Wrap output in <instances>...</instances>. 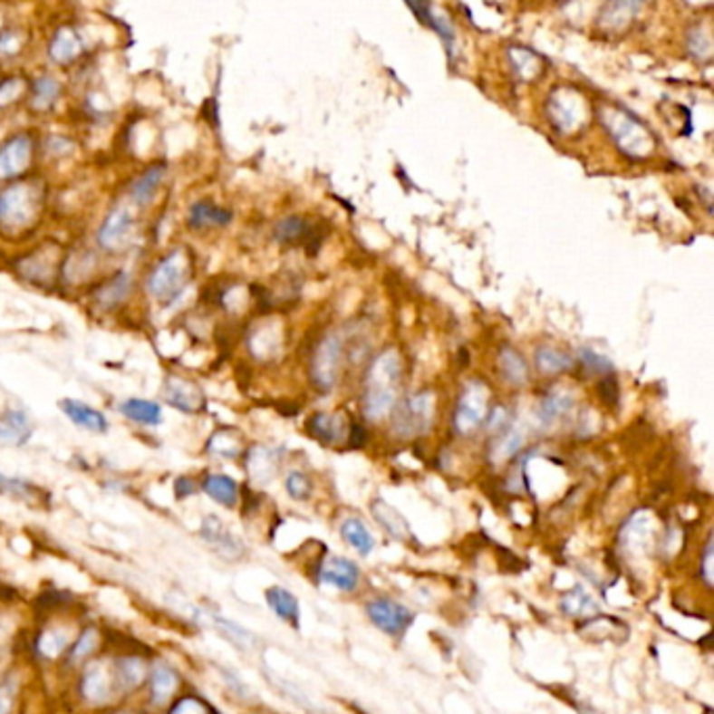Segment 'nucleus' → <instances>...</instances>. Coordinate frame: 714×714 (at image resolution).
<instances>
[{
    "mask_svg": "<svg viewBox=\"0 0 714 714\" xmlns=\"http://www.w3.org/2000/svg\"><path fill=\"white\" fill-rule=\"evenodd\" d=\"M581 714H599V712H595V710H583Z\"/></svg>",
    "mask_w": 714,
    "mask_h": 714,
    "instance_id": "a19ab883",
    "label": "nucleus"
},
{
    "mask_svg": "<svg viewBox=\"0 0 714 714\" xmlns=\"http://www.w3.org/2000/svg\"><path fill=\"white\" fill-rule=\"evenodd\" d=\"M562 610L568 616H593L599 612V605L583 587H574L562 597Z\"/></svg>",
    "mask_w": 714,
    "mask_h": 714,
    "instance_id": "a878e982",
    "label": "nucleus"
},
{
    "mask_svg": "<svg viewBox=\"0 0 714 714\" xmlns=\"http://www.w3.org/2000/svg\"><path fill=\"white\" fill-rule=\"evenodd\" d=\"M180 685H183V675L180 671L168 660H153L150 664V675H147V709L150 710H164L178 698Z\"/></svg>",
    "mask_w": 714,
    "mask_h": 714,
    "instance_id": "20e7f679",
    "label": "nucleus"
},
{
    "mask_svg": "<svg viewBox=\"0 0 714 714\" xmlns=\"http://www.w3.org/2000/svg\"><path fill=\"white\" fill-rule=\"evenodd\" d=\"M316 233L314 228H311L306 220H302L298 217H289L285 220H281L277 228H275V237H277L281 244H300V241H308V249H314L313 239H323V235H313Z\"/></svg>",
    "mask_w": 714,
    "mask_h": 714,
    "instance_id": "412c9836",
    "label": "nucleus"
},
{
    "mask_svg": "<svg viewBox=\"0 0 714 714\" xmlns=\"http://www.w3.org/2000/svg\"><path fill=\"white\" fill-rule=\"evenodd\" d=\"M164 172H166L164 166H151L150 170L140 174V177L134 180L132 188H130L132 199L140 206L150 204V201L153 199V195H156V191H158L161 178H164Z\"/></svg>",
    "mask_w": 714,
    "mask_h": 714,
    "instance_id": "393cba45",
    "label": "nucleus"
},
{
    "mask_svg": "<svg viewBox=\"0 0 714 714\" xmlns=\"http://www.w3.org/2000/svg\"><path fill=\"white\" fill-rule=\"evenodd\" d=\"M76 690L80 702L89 709L97 710L110 706L118 698L110 660L92 658L84 666H80Z\"/></svg>",
    "mask_w": 714,
    "mask_h": 714,
    "instance_id": "f03ea898",
    "label": "nucleus"
},
{
    "mask_svg": "<svg viewBox=\"0 0 714 714\" xmlns=\"http://www.w3.org/2000/svg\"><path fill=\"white\" fill-rule=\"evenodd\" d=\"M59 409L62 413L70 420L73 426L86 429V432L92 434H105L110 429V421L107 417L101 413V410L89 407V404L73 400V399H63L59 402Z\"/></svg>",
    "mask_w": 714,
    "mask_h": 714,
    "instance_id": "f8f14e48",
    "label": "nucleus"
},
{
    "mask_svg": "<svg viewBox=\"0 0 714 714\" xmlns=\"http://www.w3.org/2000/svg\"><path fill=\"white\" fill-rule=\"evenodd\" d=\"M199 536L204 538V541L210 545L220 557L228 559V562H237V559H241L246 554L244 541H241V538L235 535V532H231V528H228L227 524L214 514L206 516L204 520H201Z\"/></svg>",
    "mask_w": 714,
    "mask_h": 714,
    "instance_id": "0eeeda50",
    "label": "nucleus"
},
{
    "mask_svg": "<svg viewBox=\"0 0 714 714\" xmlns=\"http://www.w3.org/2000/svg\"><path fill=\"white\" fill-rule=\"evenodd\" d=\"M73 629L62 622H53L46 624L40 629L36 635H34V656L43 662H57L59 658L65 656L67 648H70L73 642Z\"/></svg>",
    "mask_w": 714,
    "mask_h": 714,
    "instance_id": "6e6552de",
    "label": "nucleus"
},
{
    "mask_svg": "<svg viewBox=\"0 0 714 714\" xmlns=\"http://www.w3.org/2000/svg\"><path fill=\"white\" fill-rule=\"evenodd\" d=\"M375 517H377V522H380L388 532H392L394 536H399V538L407 536V522H404L400 516H396V511L386 507L383 503H380V507H377Z\"/></svg>",
    "mask_w": 714,
    "mask_h": 714,
    "instance_id": "2f4dec72",
    "label": "nucleus"
},
{
    "mask_svg": "<svg viewBox=\"0 0 714 714\" xmlns=\"http://www.w3.org/2000/svg\"><path fill=\"white\" fill-rule=\"evenodd\" d=\"M59 94H62V84H59L55 78L51 76L38 78L36 82H34V107L40 111L49 110V107L59 99Z\"/></svg>",
    "mask_w": 714,
    "mask_h": 714,
    "instance_id": "bb28decb",
    "label": "nucleus"
},
{
    "mask_svg": "<svg viewBox=\"0 0 714 714\" xmlns=\"http://www.w3.org/2000/svg\"><path fill=\"white\" fill-rule=\"evenodd\" d=\"M34 143L30 134H15L0 147V180L19 177L28 170L32 161Z\"/></svg>",
    "mask_w": 714,
    "mask_h": 714,
    "instance_id": "1a4fd4ad",
    "label": "nucleus"
},
{
    "mask_svg": "<svg viewBox=\"0 0 714 714\" xmlns=\"http://www.w3.org/2000/svg\"><path fill=\"white\" fill-rule=\"evenodd\" d=\"M19 700V681L15 672L0 677V714H15Z\"/></svg>",
    "mask_w": 714,
    "mask_h": 714,
    "instance_id": "c85d7f7f",
    "label": "nucleus"
},
{
    "mask_svg": "<svg viewBox=\"0 0 714 714\" xmlns=\"http://www.w3.org/2000/svg\"><path fill=\"white\" fill-rule=\"evenodd\" d=\"M367 616L377 629L388 632V635H402L404 631L409 629L410 622L415 621L413 612L409 608H404L402 603L394 602V599L388 597H377L373 602L367 603Z\"/></svg>",
    "mask_w": 714,
    "mask_h": 714,
    "instance_id": "423d86ee",
    "label": "nucleus"
},
{
    "mask_svg": "<svg viewBox=\"0 0 714 714\" xmlns=\"http://www.w3.org/2000/svg\"><path fill=\"white\" fill-rule=\"evenodd\" d=\"M80 51H82V43H80V36L76 34V30H72V28L57 30V34L53 36L51 44H49V55H51L53 62L59 63V65L72 63L73 59L80 55Z\"/></svg>",
    "mask_w": 714,
    "mask_h": 714,
    "instance_id": "aec40b11",
    "label": "nucleus"
},
{
    "mask_svg": "<svg viewBox=\"0 0 714 714\" xmlns=\"http://www.w3.org/2000/svg\"><path fill=\"white\" fill-rule=\"evenodd\" d=\"M128 289H130V279H128L126 273H116L113 277L105 283V285H101L97 289V294H94V302L101 308H113L118 306L120 302L126 298Z\"/></svg>",
    "mask_w": 714,
    "mask_h": 714,
    "instance_id": "b1692460",
    "label": "nucleus"
},
{
    "mask_svg": "<svg viewBox=\"0 0 714 714\" xmlns=\"http://www.w3.org/2000/svg\"><path fill=\"white\" fill-rule=\"evenodd\" d=\"M40 193L34 183H15L0 191V228L9 233L30 227L38 212Z\"/></svg>",
    "mask_w": 714,
    "mask_h": 714,
    "instance_id": "f257e3e1",
    "label": "nucleus"
},
{
    "mask_svg": "<svg viewBox=\"0 0 714 714\" xmlns=\"http://www.w3.org/2000/svg\"><path fill=\"white\" fill-rule=\"evenodd\" d=\"M710 564H712V547L709 545V549H706V555H704V578L709 584H710Z\"/></svg>",
    "mask_w": 714,
    "mask_h": 714,
    "instance_id": "58836bf2",
    "label": "nucleus"
},
{
    "mask_svg": "<svg viewBox=\"0 0 714 714\" xmlns=\"http://www.w3.org/2000/svg\"><path fill=\"white\" fill-rule=\"evenodd\" d=\"M308 428H311V434L314 438H319V440H323V442H338L340 440V429H338V426H335L333 417L316 415L314 420L308 423Z\"/></svg>",
    "mask_w": 714,
    "mask_h": 714,
    "instance_id": "7c9ffc66",
    "label": "nucleus"
},
{
    "mask_svg": "<svg viewBox=\"0 0 714 714\" xmlns=\"http://www.w3.org/2000/svg\"><path fill=\"white\" fill-rule=\"evenodd\" d=\"M113 685H116V696L128 698L139 690H143L150 675V662L140 653L126 651L111 662Z\"/></svg>",
    "mask_w": 714,
    "mask_h": 714,
    "instance_id": "39448f33",
    "label": "nucleus"
},
{
    "mask_svg": "<svg viewBox=\"0 0 714 714\" xmlns=\"http://www.w3.org/2000/svg\"><path fill=\"white\" fill-rule=\"evenodd\" d=\"M266 603L279 621L298 626L300 603L298 599L294 597L292 591H287L285 587H271L266 591Z\"/></svg>",
    "mask_w": 714,
    "mask_h": 714,
    "instance_id": "a211bd4d",
    "label": "nucleus"
},
{
    "mask_svg": "<svg viewBox=\"0 0 714 714\" xmlns=\"http://www.w3.org/2000/svg\"><path fill=\"white\" fill-rule=\"evenodd\" d=\"M166 714H217V710L198 693H183L168 706Z\"/></svg>",
    "mask_w": 714,
    "mask_h": 714,
    "instance_id": "cd10ccee",
    "label": "nucleus"
},
{
    "mask_svg": "<svg viewBox=\"0 0 714 714\" xmlns=\"http://www.w3.org/2000/svg\"><path fill=\"white\" fill-rule=\"evenodd\" d=\"M201 490H204V493L207 495V498H212L214 503L220 505V507H227V509L237 507L239 487L231 476L217 474V471L206 474L204 480H201Z\"/></svg>",
    "mask_w": 714,
    "mask_h": 714,
    "instance_id": "2eb2a0df",
    "label": "nucleus"
},
{
    "mask_svg": "<svg viewBox=\"0 0 714 714\" xmlns=\"http://www.w3.org/2000/svg\"><path fill=\"white\" fill-rule=\"evenodd\" d=\"M0 490H3L5 495L22 498V501H34V498H36V488H34V484L24 480V478L0 474Z\"/></svg>",
    "mask_w": 714,
    "mask_h": 714,
    "instance_id": "c756f323",
    "label": "nucleus"
},
{
    "mask_svg": "<svg viewBox=\"0 0 714 714\" xmlns=\"http://www.w3.org/2000/svg\"><path fill=\"white\" fill-rule=\"evenodd\" d=\"M101 648V631L97 626H84V629H80V632L76 637H73V642L70 648L65 651V666H70V669H80V666H84L89 660L94 658V653L99 651Z\"/></svg>",
    "mask_w": 714,
    "mask_h": 714,
    "instance_id": "4468645a",
    "label": "nucleus"
},
{
    "mask_svg": "<svg viewBox=\"0 0 714 714\" xmlns=\"http://www.w3.org/2000/svg\"><path fill=\"white\" fill-rule=\"evenodd\" d=\"M198 493V484L191 476H180L177 482H174V495H177L178 501H183V498H188Z\"/></svg>",
    "mask_w": 714,
    "mask_h": 714,
    "instance_id": "c9c22d12",
    "label": "nucleus"
},
{
    "mask_svg": "<svg viewBox=\"0 0 714 714\" xmlns=\"http://www.w3.org/2000/svg\"><path fill=\"white\" fill-rule=\"evenodd\" d=\"M319 581L338 591L350 593L356 589V584H359L361 572L352 562H350V559L332 555L319 565Z\"/></svg>",
    "mask_w": 714,
    "mask_h": 714,
    "instance_id": "9b49d317",
    "label": "nucleus"
},
{
    "mask_svg": "<svg viewBox=\"0 0 714 714\" xmlns=\"http://www.w3.org/2000/svg\"><path fill=\"white\" fill-rule=\"evenodd\" d=\"M342 536L343 541H346L352 549L359 551L362 557H367L375 547L373 535L369 532L365 524L359 520V517H348V520L342 524Z\"/></svg>",
    "mask_w": 714,
    "mask_h": 714,
    "instance_id": "4be33fe9",
    "label": "nucleus"
},
{
    "mask_svg": "<svg viewBox=\"0 0 714 714\" xmlns=\"http://www.w3.org/2000/svg\"><path fill=\"white\" fill-rule=\"evenodd\" d=\"M218 675H220L222 681H225V685L228 687V690L235 693V696L249 698V687L244 681H241V677L233 669H227V666H218Z\"/></svg>",
    "mask_w": 714,
    "mask_h": 714,
    "instance_id": "f704fd0d",
    "label": "nucleus"
},
{
    "mask_svg": "<svg viewBox=\"0 0 714 714\" xmlns=\"http://www.w3.org/2000/svg\"><path fill=\"white\" fill-rule=\"evenodd\" d=\"M120 413H122L126 420H130L139 426H159L164 421V413H161V407L153 400L145 399H128L118 407Z\"/></svg>",
    "mask_w": 714,
    "mask_h": 714,
    "instance_id": "f3484780",
    "label": "nucleus"
},
{
    "mask_svg": "<svg viewBox=\"0 0 714 714\" xmlns=\"http://www.w3.org/2000/svg\"><path fill=\"white\" fill-rule=\"evenodd\" d=\"M210 621L214 624V629H217L220 635L227 639L228 643H233L235 648H239V650L246 651V650H252L254 645H256V635H254V632H249L241 624L228 621V618H225V616H217V614L210 616Z\"/></svg>",
    "mask_w": 714,
    "mask_h": 714,
    "instance_id": "5701e85b",
    "label": "nucleus"
},
{
    "mask_svg": "<svg viewBox=\"0 0 714 714\" xmlns=\"http://www.w3.org/2000/svg\"><path fill=\"white\" fill-rule=\"evenodd\" d=\"M207 450H210L212 455H218V457H225V459H233V457L239 455V447L237 442H231L228 444V436L225 434H217L207 444Z\"/></svg>",
    "mask_w": 714,
    "mask_h": 714,
    "instance_id": "72a5a7b5",
    "label": "nucleus"
},
{
    "mask_svg": "<svg viewBox=\"0 0 714 714\" xmlns=\"http://www.w3.org/2000/svg\"><path fill=\"white\" fill-rule=\"evenodd\" d=\"M233 220V214L228 210L210 204V201H198L188 207L187 225L191 228H207V227H227Z\"/></svg>",
    "mask_w": 714,
    "mask_h": 714,
    "instance_id": "6ab92c4d",
    "label": "nucleus"
},
{
    "mask_svg": "<svg viewBox=\"0 0 714 714\" xmlns=\"http://www.w3.org/2000/svg\"><path fill=\"white\" fill-rule=\"evenodd\" d=\"M285 488L289 497L295 498V501H304V498L311 495V482H308V478L302 474V471H292V474L287 476Z\"/></svg>",
    "mask_w": 714,
    "mask_h": 714,
    "instance_id": "473e14b6",
    "label": "nucleus"
},
{
    "mask_svg": "<svg viewBox=\"0 0 714 714\" xmlns=\"http://www.w3.org/2000/svg\"><path fill=\"white\" fill-rule=\"evenodd\" d=\"M22 91V80H6L0 84V105H9Z\"/></svg>",
    "mask_w": 714,
    "mask_h": 714,
    "instance_id": "e433bc0d",
    "label": "nucleus"
},
{
    "mask_svg": "<svg viewBox=\"0 0 714 714\" xmlns=\"http://www.w3.org/2000/svg\"><path fill=\"white\" fill-rule=\"evenodd\" d=\"M188 275V265L183 249H174L166 258H161L147 277V292L159 302H170L183 292Z\"/></svg>",
    "mask_w": 714,
    "mask_h": 714,
    "instance_id": "7ed1b4c3",
    "label": "nucleus"
},
{
    "mask_svg": "<svg viewBox=\"0 0 714 714\" xmlns=\"http://www.w3.org/2000/svg\"><path fill=\"white\" fill-rule=\"evenodd\" d=\"M166 399L174 409L183 410V413H195V410H199L201 402H204V396L195 388V383H188L180 380V377H172V380L168 381Z\"/></svg>",
    "mask_w": 714,
    "mask_h": 714,
    "instance_id": "dca6fc26",
    "label": "nucleus"
},
{
    "mask_svg": "<svg viewBox=\"0 0 714 714\" xmlns=\"http://www.w3.org/2000/svg\"><path fill=\"white\" fill-rule=\"evenodd\" d=\"M107 714H134L132 710H111V712H107Z\"/></svg>",
    "mask_w": 714,
    "mask_h": 714,
    "instance_id": "ea45409f",
    "label": "nucleus"
},
{
    "mask_svg": "<svg viewBox=\"0 0 714 714\" xmlns=\"http://www.w3.org/2000/svg\"><path fill=\"white\" fill-rule=\"evenodd\" d=\"M132 225L134 218L128 207H116V210H111L99 228V246L107 249V252L122 249L128 244V239H130Z\"/></svg>",
    "mask_w": 714,
    "mask_h": 714,
    "instance_id": "9d476101",
    "label": "nucleus"
},
{
    "mask_svg": "<svg viewBox=\"0 0 714 714\" xmlns=\"http://www.w3.org/2000/svg\"><path fill=\"white\" fill-rule=\"evenodd\" d=\"M34 434V423L22 409H6L0 415V442L9 447H24Z\"/></svg>",
    "mask_w": 714,
    "mask_h": 714,
    "instance_id": "ddd939ff",
    "label": "nucleus"
},
{
    "mask_svg": "<svg viewBox=\"0 0 714 714\" xmlns=\"http://www.w3.org/2000/svg\"><path fill=\"white\" fill-rule=\"evenodd\" d=\"M17 51H19L17 34L15 32H3V34H0V55L9 57V55H15Z\"/></svg>",
    "mask_w": 714,
    "mask_h": 714,
    "instance_id": "4c0bfd02",
    "label": "nucleus"
}]
</instances>
